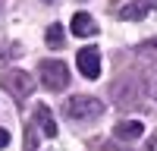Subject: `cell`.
I'll return each instance as SVG.
<instances>
[{
    "label": "cell",
    "mask_w": 157,
    "mask_h": 151,
    "mask_svg": "<svg viewBox=\"0 0 157 151\" xmlns=\"http://www.w3.org/2000/svg\"><path fill=\"white\" fill-rule=\"evenodd\" d=\"M75 63H78V72H82L85 79H98L101 76V54H98V47H82Z\"/></svg>",
    "instance_id": "cell-5"
},
{
    "label": "cell",
    "mask_w": 157,
    "mask_h": 151,
    "mask_svg": "<svg viewBox=\"0 0 157 151\" xmlns=\"http://www.w3.org/2000/svg\"><path fill=\"white\" fill-rule=\"evenodd\" d=\"M151 10H157V0H132L129 6L120 10V19L123 22H138V19H145Z\"/></svg>",
    "instance_id": "cell-6"
},
{
    "label": "cell",
    "mask_w": 157,
    "mask_h": 151,
    "mask_svg": "<svg viewBox=\"0 0 157 151\" xmlns=\"http://www.w3.org/2000/svg\"><path fill=\"white\" fill-rule=\"evenodd\" d=\"M145 151H157V132L148 138V145H145Z\"/></svg>",
    "instance_id": "cell-13"
},
{
    "label": "cell",
    "mask_w": 157,
    "mask_h": 151,
    "mask_svg": "<svg viewBox=\"0 0 157 151\" xmlns=\"http://www.w3.org/2000/svg\"><path fill=\"white\" fill-rule=\"evenodd\" d=\"M135 54H157V38H151V41H145V44H138Z\"/></svg>",
    "instance_id": "cell-12"
},
{
    "label": "cell",
    "mask_w": 157,
    "mask_h": 151,
    "mask_svg": "<svg viewBox=\"0 0 157 151\" xmlns=\"http://www.w3.org/2000/svg\"><path fill=\"white\" fill-rule=\"evenodd\" d=\"M44 41H47V47H54V50H60L63 44H66V35H63V25H47V32H44Z\"/></svg>",
    "instance_id": "cell-10"
},
{
    "label": "cell",
    "mask_w": 157,
    "mask_h": 151,
    "mask_svg": "<svg viewBox=\"0 0 157 151\" xmlns=\"http://www.w3.org/2000/svg\"><path fill=\"white\" fill-rule=\"evenodd\" d=\"M113 3H120V0H113Z\"/></svg>",
    "instance_id": "cell-16"
},
{
    "label": "cell",
    "mask_w": 157,
    "mask_h": 151,
    "mask_svg": "<svg viewBox=\"0 0 157 151\" xmlns=\"http://www.w3.org/2000/svg\"><path fill=\"white\" fill-rule=\"evenodd\" d=\"M141 132H145L141 120H120V123L113 126L116 142H135V138H141Z\"/></svg>",
    "instance_id": "cell-7"
},
{
    "label": "cell",
    "mask_w": 157,
    "mask_h": 151,
    "mask_svg": "<svg viewBox=\"0 0 157 151\" xmlns=\"http://www.w3.org/2000/svg\"><path fill=\"white\" fill-rule=\"evenodd\" d=\"M38 79H41V85L47 91H63V88L69 85V69H66V63H60V60H44L41 66H38Z\"/></svg>",
    "instance_id": "cell-4"
},
{
    "label": "cell",
    "mask_w": 157,
    "mask_h": 151,
    "mask_svg": "<svg viewBox=\"0 0 157 151\" xmlns=\"http://www.w3.org/2000/svg\"><path fill=\"white\" fill-rule=\"evenodd\" d=\"M0 88H6V91L22 104V101L32 98V91H35V79H32L25 69H3V72H0Z\"/></svg>",
    "instance_id": "cell-3"
},
{
    "label": "cell",
    "mask_w": 157,
    "mask_h": 151,
    "mask_svg": "<svg viewBox=\"0 0 157 151\" xmlns=\"http://www.w3.org/2000/svg\"><path fill=\"white\" fill-rule=\"evenodd\" d=\"M25 151H38V129H35V123H25Z\"/></svg>",
    "instance_id": "cell-11"
},
{
    "label": "cell",
    "mask_w": 157,
    "mask_h": 151,
    "mask_svg": "<svg viewBox=\"0 0 157 151\" xmlns=\"http://www.w3.org/2000/svg\"><path fill=\"white\" fill-rule=\"evenodd\" d=\"M6 145H10V132L0 129V148H6Z\"/></svg>",
    "instance_id": "cell-14"
},
{
    "label": "cell",
    "mask_w": 157,
    "mask_h": 151,
    "mask_svg": "<svg viewBox=\"0 0 157 151\" xmlns=\"http://www.w3.org/2000/svg\"><path fill=\"white\" fill-rule=\"evenodd\" d=\"M151 91H154V98H157V82H154V85H151Z\"/></svg>",
    "instance_id": "cell-15"
},
{
    "label": "cell",
    "mask_w": 157,
    "mask_h": 151,
    "mask_svg": "<svg viewBox=\"0 0 157 151\" xmlns=\"http://www.w3.org/2000/svg\"><path fill=\"white\" fill-rule=\"evenodd\" d=\"M145 98V85L138 76H120L116 82H110V101L116 107H135Z\"/></svg>",
    "instance_id": "cell-2"
},
{
    "label": "cell",
    "mask_w": 157,
    "mask_h": 151,
    "mask_svg": "<svg viewBox=\"0 0 157 151\" xmlns=\"http://www.w3.org/2000/svg\"><path fill=\"white\" fill-rule=\"evenodd\" d=\"M32 123L41 126V132H44L47 138L57 135V120H54V113H50L47 104H35V117H32Z\"/></svg>",
    "instance_id": "cell-8"
},
{
    "label": "cell",
    "mask_w": 157,
    "mask_h": 151,
    "mask_svg": "<svg viewBox=\"0 0 157 151\" xmlns=\"http://www.w3.org/2000/svg\"><path fill=\"white\" fill-rule=\"evenodd\" d=\"M69 29H72V35H78V38H91V35H98V22L91 19L88 13H75L72 22H69Z\"/></svg>",
    "instance_id": "cell-9"
},
{
    "label": "cell",
    "mask_w": 157,
    "mask_h": 151,
    "mask_svg": "<svg viewBox=\"0 0 157 151\" xmlns=\"http://www.w3.org/2000/svg\"><path fill=\"white\" fill-rule=\"evenodd\" d=\"M104 101L98 98H91V95H72L66 104H63V117L72 120V123H91V120H98L104 117Z\"/></svg>",
    "instance_id": "cell-1"
}]
</instances>
